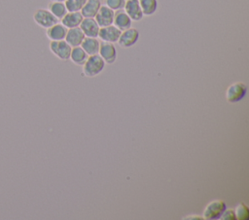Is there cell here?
<instances>
[{
    "label": "cell",
    "instance_id": "cell-1",
    "mask_svg": "<svg viewBox=\"0 0 249 220\" xmlns=\"http://www.w3.org/2000/svg\"><path fill=\"white\" fill-rule=\"evenodd\" d=\"M105 62L98 54L89 55L88 59L83 65L82 73L88 78H93L99 75L105 68Z\"/></svg>",
    "mask_w": 249,
    "mask_h": 220
},
{
    "label": "cell",
    "instance_id": "cell-2",
    "mask_svg": "<svg viewBox=\"0 0 249 220\" xmlns=\"http://www.w3.org/2000/svg\"><path fill=\"white\" fill-rule=\"evenodd\" d=\"M247 93V85L241 81L231 83L226 90V100L229 103H237L241 101Z\"/></svg>",
    "mask_w": 249,
    "mask_h": 220
},
{
    "label": "cell",
    "instance_id": "cell-3",
    "mask_svg": "<svg viewBox=\"0 0 249 220\" xmlns=\"http://www.w3.org/2000/svg\"><path fill=\"white\" fill-rule=\"evenodd\" d=\"M227 205L223 200H213L206 204L202 212V219L214 220L220 219Z\"/></svg>",
    "mask_w": 249,
    "mask_h": 220
},
{
    "label": "cell",
    "instance_id": "cell-4",
    "mask_svg": "<svg viewBox=\"0 0 249 220\" xmlns=\"http://www.w3.org/2000/svg\"><path fill=\"white\" fill-rule=\"evenodd\" d=\"M33 20L37 25L45 29L58 22V19L48 9H37L33 14Z\"/></svg>",
    "mask_w": 249,
    "mask_h": 220
},
{
    "label": "cell",
    "instance_id": "cell-5",
    "mask_svg": "<svg viewBox=\"0 0 249 220\" xmlns=\"http://www.w3.org/2000/svg\"><path fill=\"white\" fill-rule=\"evenodd\" d=\"M50 50L51 52L56 56L58 59L66 61L69 59L70 52L72 47H70L69 44L65 40H60V41H51L50 42Z\"/></svg>",
    "mask_w": 249,
    "mask_h": 220
},
{
    "label": "cell",
    "instance_id": "cell-6",
    "mask_svg": "<svg viewBox=\"0 0 249 220\" xmlns=\"http://www.w3.org/2000/svg\"><path fill=\"white\" fill-rule=\"evenodd\" d=\"M139 37H140L139 31L134 27H129L121 32L117 43L121 47L128 48L137 43Z\"/></svg>",
    "mask_w": 249,
    "mask_h": 220
},
{
    "label": "cell",
    "instance_id": "cell-7",
    "mask_svg": "<svg viewBox=\"0 0 249 220\" xmlns=\"http://www.w3.org/2000/svg\"><path fill=\"white\" fill-rule=\"evenodd\" d=\"M98 55L103 59V61L107 64H113L117 60V49L113 43L101 42Z\"/></svg>",
    "mask_w": 249,
    "mask_h": 220
},
{
    "label": "cell",
    "instance_id": "cell-8",
    "mask_svg": "<svg viewBox=\"0 0 249 220\" xmlns=\"http://www.w3.org/2000/svg\"><path fill=\"white\" fill-rule=\"evenodd\" d=\"M114 15L115 12L113 10L108 8L106 5H101L97 14L94 16V19L96 20L99 27H104L113 24Z\"/></svg>",
    "mask_w": 249,
    "mask_h": 220
},
{
    "label": "cell",
    "instance_id": "cell-9",
    "mask_svg": "<svg viewBox=\"0 0 249 220\" xmlns=\"http://www.w3.org/2000/svg\"><path fill=\"white\" fill-rule=\"evenodd\" d=\"M121 32L122 31L120 29H118L115 25L111 24L108 26L100 27L97 37L99 39H101L102 42H108V43L114 44V43H117Z\"/></svg>",
    "mask_w": 249,
    "mask_h": 220
},
{
    "label": "cell",
    "instance_id": "cell-10",
    "mask_svg": "<svg viewBox=\"0 0 249 220\" xmlns=\"http://www.w3.org/2000/svg\"><path fill=\"white\" fill-rule=\"evenodd\" d=\"M124 11L127 14L132 21H139L144 16L138 0H125Z\"/></svg>",
    "mask_w": 249,
    "mask_h": 220
},
{
    "label": "cell",
    "instance_id": "cell-11",
    "mask_svg": "<svg viewBox=\"0 0 249 220\" xmlns=\"http://www.w3.org/2000/svg\"><path fill=\"white\" fill-rule=\"evenodd\" d=\"M79 27L81 28L86 37L93 38H97L100 28L94 17H84Z\"/></svg>",
    "mask_w": 249,
    "mask_h": 220
},
{
    "label": "cell",
    "instance_id": "cell-12",
    "mask_svg": "<svg viewBox=\"0 0 249 220\" xmlns=\"http://www.w3.org/2000/svg\"><path fill=\"white\" fill-rule=\"evenodd\" d=\"M66 32L67 28L62 23L56 22L46 29V36L50 41H60L65 39Z\"/></svg>",
    "mask_w": 249,
    "mask_h": 220
},
{
    "label": "cell",
    "instance_id": "cell-13",
    "mask_svg": "<svg viewBox=\"0 0 249 220\" xmlns=\"http://www.w3.org/2000/svg\"><path fill=\"white\" fill-rule=\"evenodd\" d=\"M85 37L86 36L80 27H74V28L67 29L64 40L67 42V44L70 45V47H73L81 46Z\"/></svg>",
    "mask_w": 249,
    "mask_h": 220
},
{
    "label": "cell",
    "instance_id": "cell-14",
    "mask_svg": "<svg viewBox=\"0 0 249 220\" xmlns=\"http://www.w3.org/2000/svg\"><path fill=\"white\" fill-rule=\"evenodd\" d=\"M131 24H132V20L127 16V14L124 11V9L115 12L113 25H115L118 29H120L121 31H124L131 27Z\"/></svg>",
    "mask_w": 249,
    "mask_h": 220
},
{
    "label": "cell",
    "instance_id": "cell-15",
    "mask_svg": "<svg viewBox=\"0 0 249 220\" xmlns=\"http://www.w3.org/2000/svg\"><path fill=\"white\" fill-rule=\"evenodd\" d=\"M84 16L80 12H67L65 16L60 19L61 23L67 28L79 27Z\"/></svg>",
    "mask_w": 249,
    "mask_h": 220
},
{
    "label": "cell",
    "instance_id": "cell-16",
    "mask_svg": "<svg viewBox=\"0 0 249 220\" xmlns=\"http://www.w3.org/2000/svg\"><path fill=\"white\" fill-rule=\"evenodd\" d=\"M101 5V0H87L80 13L84 17H94Z\"/></svg>",
    "mask_w": 249,
    "mask_h": 220
},
{
    "label": "cell",
    "instance_id": "cell-17",
    "mask_svg": "<svg viewBox=\"0 0 249 220\" xmlns=\"http://www.w3.org/2000/svg\"><path fill=\"white\" fill-rule=\"evenodd\" d=\"M100 47V41L97 38L93 37H85L81 44V47L87 52L88 55L98 54Z\"/></svg>",
    "mask_w": 249,
    "mask_h": 220
},
{
    "label": "cell",
    "instance_id": "cell-18",
    "mask_svg": "<svg viewBox=\"0 0 249 220\" xmlns=\"http://www.w3.org/2000/svg\"><path fill=\"white\" fill-rule=\"evenodd\" d=\"M89 55L87 54V52L81 47V46L79 47H73L71 48V52H70V56L69 59L76 65L78 66H83L84 63L86 62V60L88 59Z\"/></svg>",
    "mask_w": 249,
    "mask_h": 220
},
{
    "label": "cell",
    "instance_id": "cell-19",
    "mask_svg": "<svg viewBox=\"0 0 249 220\" xmlns=\"http://www.w3.org/2000/svg\"><path fill=\"white\" fill-rule=\"evenodd\" d=\"M48 10L59 20L61 19L65 14L67 13V9L65 7L64 2H59V1H51L49 4Z\"/></svg>",
    "mask_w": 249,
    "mask_h": 220
},
{
    "label": "cell",
    "instance_id": "cell-20",
    "mask_svg": "<svg viewBox=\"0 0 249 220\" xmlns=\"http://www.w3.org/2000/svg\"><path fill=\"white\" fill-rule=\"evenodd\" d=\"M144 16H153L158 10V0H138Z\"/></svg>",
    "mask_w": 249,
    "mask_h": 220
},
{
    "label": "cell",
    "instance_id": "cell-21",
    "mask_svg": "<svg viewBox=\"0 0 249 220\" xmlns=\"http://www.w3.org/2000/svg\"><path fill=\"white\" fill-rule=\"evenodd\" d=\"M235 218L237 220H247L249 218V209L247 204L244 203H239L234 209Z\"/></svg>",
    "mask_w": 249,
    "mask_h": 220
},
{
    "label": "cell",
    "instance_id": "cell-22",
    "mask_svg": "<svg viewBox=\"0 0 249 220\" xmlns=\"http://www.w3.org/2000/svg\"><path fill=\"white\" fill-rule=\"evenodd\" d=\"M87 0H65L64 4L67 12H80Z\"/></svg>",
    "mask_w": 249,
    "mask_h": 220
},
{
    "label": "cell",
    "instance_id": "cell-23",
    "mask_svg": "<svg viewBox=\"0 0 249 220\" xmlns=\"http://www.w3.org/2000/svg\"><path fill=\"white\" fill-rule=\"evenodd\" d=\"M125 0H105V5L114 12L124 9Z\"/></svg>",
    "mask_w": 249,
    "mask_h": 220
},
{
    "label": "cell",
    "instance_id": "cell-24",
    "mask_svg": "<svg viewBox=\"0 0 249 220\" xmlns=\"http://www.w3.org/2000/svg\"><path fill=\"white\" fill-rule=\"evenodd\" d=\"M220 219L222 220H235V213L234 210L231 208H227L224 210V212L222 213Z\"/></svg>",
    "mask_w": 249,
    "mask_h": 220
},
{
    "label": "cell",
    "instance_id": "cell-25",
    "mask_svg": "<svg viewBox=\"0 0 249 220\" xmlns=\"http://www.w3.org/2000/svg\"><path fill=\"white\" fill-rule=\"evenodd\" d=\"M184 219H202V216H197L196 214H193V216H187L184 217Z\"/></svg>",
    "mask_w": 249,
    "mask_h": 220
},
{
    "label": "cell",
    "instance_id": "cell-26",
    "mask_svg": "<svg viewBox=\"0 0 249 220\" xmlns=\"http://www.w3.org/2000/svg\"><path fill=\"white\" fill-rule=\"evenodd\" d=\"M51 1H59V2H64L65 0H51Z\"/></svg>",
    "mask_w": 249,
    "mask_h": 220
}]
</instances>
